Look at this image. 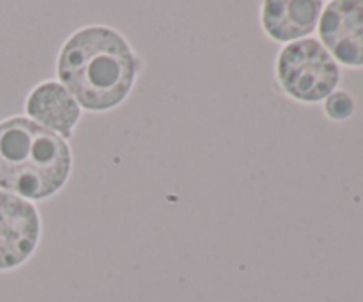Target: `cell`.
I'll use <instances>...</instances> for the list:
<instances>
[{
	"instance_id": "6da1fadb",
	"label": "cell",
	"mask_w": 363,
	"mask_h": 302,
	"mask_svg": "<svg viewBox=\"0 0 363 302\" xmlns=\"http://www.w3.org/2000/svg\"><path fill=\"white\" fill-rule=\"evenodd\" d=\"M138 70L140 63L126 39L103 25L74 32L57 60L60 84L91 112L121 105L131 92Z\"/></svg>"
},
{
	"instance_id": "7a4b0ae2",
	"label": "cell",
	"mask_w": 363,
	"mask_h": 302,
	"mask_svg": "<svg viewBox=\"0 0 363 302\" xmlns=\"http://www.w3.org/2000/svg\"><path fill=\"white\" fill-rule=\"evenodd\" d=\"M73 167L66 139L25 116L0 121V190L27 201L57 194Z\"/></svg>"
},
{
	"instance_id": "3957f363",
	"label": "cell",
	"mask_w": 363,
	"mask_h": 302,
	"mask_svg": "<svg viewBox=\"0 0 363 302\" xmlns=\"http://www.w3.org/2000/svg\"><path fill=\"white\" fill-rule=\"evenodd\" d=\"M277 77L291 98L315 103L335 91L340 71L328 50L318 39L307 38L289 43L280 52Z\"/></svg>"
},
{
	"instance_id": "277c9868",
	"label": "cell",
	"mask_w": 363,
	"mask_h": 302,
	"mask_svg": "<svg viewBox=\"0 0 363 302\" xmlns=\"http://www.w3.org/2000/svg\"><path fill=\"white\" fill-rule=\"evenodd\" d=\"M41 219L27 199L0 190V272L23 265L38 247Z\"/></svg>"
},
{
	"instance_id": "5b68a950",
	"label": "cell",
	"mask_w": 363,
	"mask_h": 302,
	"mask_svg": "<svg viewBox=\"0 0 363 302\" xmlns=\"http://www.w3.org/2000/svg\"><path fill=\"white\" fill-rule=\"evenodd\" d=\"M330 55L346 66H363V0H333L319 21Z\"/></svg>"
},
{
	"instance_id": "8992f818",
	"label": "cell",
	"mask_w": 363,
	"mask_h": 302,
	"mask_svg": "<svg viewBox=\"0 0 363 302\" xmlns=\"http://www.w3.org/2000/svg\"><path fill=\"white\" fill-rule=\"evenodd\" d=\"M25 112L34 123L55 131L62 139H69L80 121L82 107L60 82L48 80L32 89L25 102Z\"/></svg>"
},
{
	"instance_id": "52a82bcc",
	"label": "cell",
	"mask_w": 363,
	"mask_h": 302,
	"mask_svg": "<svg viewBox=\"0 0 363 302\" xmlns=\"http://www.w3.org/2000/svg\"><path fill=\"white\" fill-rule=\"evenodd\" d=\"M321 11L319 0H269L262 4L261 21L269 38L293 43L314 32Z\"/></svg>"
},
{
	"instance_id": "ba28073f",
	"label": "cell",
	"mask_w": 363,
	"mask_h": 302,
	"mask_svg": "<svg viewBox=\"0 0 363 302\" xmlns=\"http://www.w3.org/2000/svg\"><path fill=\"white\" fill-rule=\"evenodd\" d=\"M325 110L332 119H347L354 110L353 98L344 91L332 92V95L326 98Z\"/></svg>"
}]
</instances>
